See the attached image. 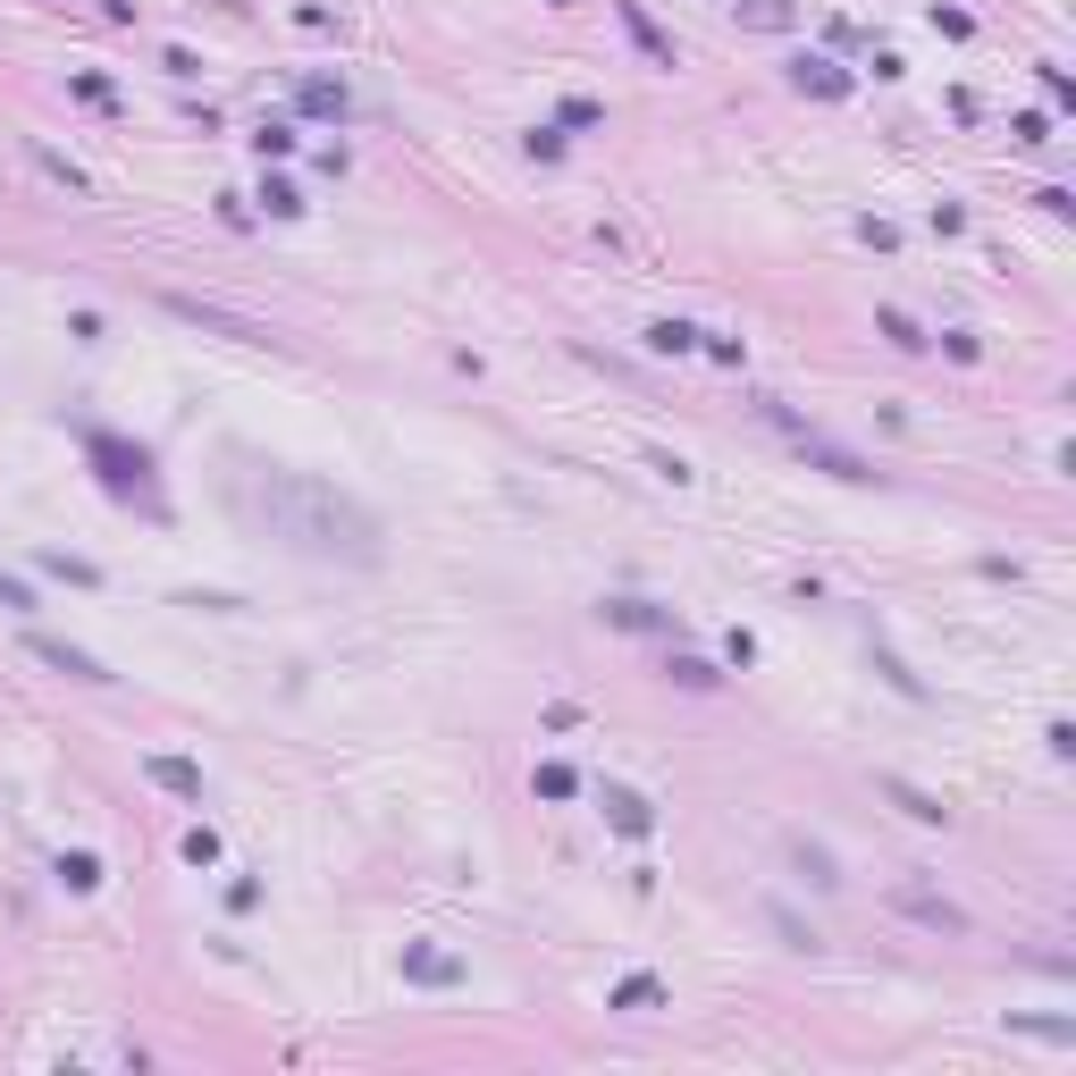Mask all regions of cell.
<instances>
[{"label": "cell", "instance_id": "cell-20", "mask_svg": "<svg viewBox=\"0 0 1076 1076\" xmlns=\"http://www.w3.org/2000/svg\"><path fill=\"white\" fill-rule=\"evenodd\" d=\"M790 18H799L790 0H741V25H766V34H783Z\"/></svg>", "mask_w": 1076, "mask_h": 1076}, {"label": "cell", "instance_id": "cell-18", "mask_svg": "<svg viewBox=\"0 0 1076 1076\" xmlns=\"http://www.w3.org/2000/svg\"><path fill=\"white\" fill-rule=\"evenodd\" d=\"M766 917H774V933H783L790 951H824V933H816V925H799V917H790V909H783V900H774V909H766Z\"/></svg>", "mask_w": 1076, "mask_h": 1076}, {"label": "cell", "instance_id": "cell-25", "mask_svg": "<svg viewBox=\"0 0 1076 1076\" xmlns=\"http://www.w3.org/2000/svg\"><path fill=\"white\" fill-rule=\"evenodd\" d=\"M76 101H93V110H119V93H110V76H68Z\"/></svg>", "mask_w": 1076, "mask_h": 1076}, {"label": "cell", "instance_id": "cell-23", "mask_svg": "<svg viewBox=\"0 0 1076 1076\" xmlns=\"http://www.w3.org/2000/svg\"><path fill=\"white\" fill-rule=\"evenodd\" d=\"M253 152H262V160H287V152H295V126H287V119H262V135H253Z\"/></svg>", "mask_w": 1076, "mask_h": 1076}, {"label": "cell", "instance_id": "cell-4", "mask_svg": "<svg viewBox=\"0 0 1076 1076\" xmlns=\"http://www.w3.org/2000/svg\"><path fill=\"white\" fill-rule=\"evenodd\" d=\"M25 656H34V665H51V673H68V681H119L101 656H85V647H68V640H51V631H34V640H25Z\"/></svg>", "mask_w": 1076, "mask_h": 1076}, {"label": "cell", "instance_id": "cell-13", "mask_svg": "<svg viewBox=\"0 0 1076 1076\" xmlns=\"http://www.w3.org/2000/svg\"><path fill=\"white\" fill-rule=\"evenodd\" d=\"M404 976L412 984H463V958L455 951H404Z\"/></svg>", "mask_w": 1076, "mask_h": 1076}, {"label": "cell", "instance_id": "cell-29", "mask_svg": "<svg viewBox=\"0 0 1076 1076\" xmlns=\"http://www.w3.org/2000/svg\"><path fill=\"white\" fill-rule=\"evenodd\" d=\"M0 606H9V614H34V589H25L18 573H0Z\"/></svg>", "mask_w": 1076, "mask_h": 1076}, {"label": "cell", "instance_id": "cell-9", "mask_svg": "<svg viewBox=\"0 0 1076 1076\" xmlns=\"http://www.w3.org/2000/svg\"><path fill=\"white\" fill-rule=\"evenodd\" d=\"M144 774L160 790H177V799H193V808H202V766H193V757H144Z\"/></svg>", "mask_w": 1076, "mask_h": 1076}, {"label": "cell", "instance_id": "cell-17", "mask_svg": "<svg viewBox=\"0 0 1076 1076\" xmlns=\"http://www.w3.org/2000/svg\"><path fill=\"white\" fill-rule=\"evenodd\" d=\"M647 345H656V354H698V329H690V320H656Z\"/></svg>", "mask_w": 1076, "mask_h": 1076}, {"label": "cell", "instance_id": "cell-34", "mask_svg": "<svg viewBox=\"0 0 1076 1076\" xmlns=\"http://www.w3.org/2000/svg\"><path fill=\"white\" fill-rule=\"evenodd\" d=\"M555 9H580V0H555Z\"/></svg>", "mask_w": 1076, "mask_h": 1076}, {"label": "cell", "instance_id": "cell-33", "mask_svg": "<svg viewBox=\"0 0 1076 1076\" xmlns=\"http://www.w3.org/2000/svg\"><path fill=\"white\" fill-rule=\"evenodd\" d=\"M101 9H110V18H135V0H101Z\"/></svg>", "mask_w": 1076, "mask_h": 1076}, {"label": "cell", "instance_id": "cell-31", "mask_svg": "<svg viewBox=\"0 0 1076 1076\" xmlns=\"http://www.w3.org/2000/svg\"><path fill=\"white\" fill-rule=\"evenodd\" d=\"M186 858H193V866L219 858V833H211V824H193V833H186Z\"/></svg>", "mask_w": 1076, "mask_h": 1076}, {"label": "cell", "instance_id": "cell-12", "mask_svg": "<svg viewBox=\"0 0 1076 1076\" xmlns=\"http://www.w3.org/2000/svg\"><path fill=\"white\" fill-rule=\"evenodd\" d=\"M900 909H909L917 925H933V933H967V917H958L951 900H933V891H900Z\"/></svg>", "mask_w": 1076, "mask_h": 1076}, {"label": "cell", "instance_id": "cell-10", "mask_svg": "<svg viewBox=\"0 0 1076 1076\" xmlns=\"http://www.w3.org/2000/svg\"><path fill=\"white\" fill-rule=\"evenodd\" d=\"M622 34H631V43H640L647 59H656V68H673V43H665V34H656V18H647L640 0H622Z\"/></svg>", "mask_w": 1076, "mask_h": 1076}, {"label": "cell", "instance_id": "cell-19", "mask_svg": "<svg viewBox=\"0 0 1076 1076\" xmlns=\"http://www.w3.org/2000/svg\"><path fill=\"white\" fill-rule=\"evenodd\" d=\"M59 884H68V891H93L101 884V858H93V850H68V858H59Z\"/></svg>", "mask_w": 1076, "mask_h": 1076}, {"label": "cell", "instance_id": "cell-14", "mask_svg": "<svg viewBox=\"0 0 1076 1076\" xmlns=\"http://www.w3.org/2000/svg\"><path fill=\"white\" fill-rule=\"evenodd\" d=\"M606 1009H631V1018H640V1009H665V984H656V976H622L614 992H606Z\"/></svg>", "mask_w": 1076, "mask_h": 1076}, {"label": "cell", "instance_id": "cell-32", "mask_svg": "<svg viewBox=\"0 0 1076 1076\" xmlns=\"http://www.w3.org/2000/svg\"><path fill=\"white\" fill-rule=\"evenodd\" d=\"M1009 135H1018V144H1052V119H1043V110H1027V119L1009 126Z\"/></svg>", "mask_w": 1076, "mask_h": 1076}, {"label": "cell", "instance_id": "cell-8", "mask_svg": "<svg viewBox=\"0 0 1076 1076\" xmlns=\"http://www.w3.org/2000/svg\"><path fill=\"white\" fill-rule=\"evenodd\" d=\"M598 614L614 622V631H681V622H673L665 606H647V598H606Z\"/></svg>", "mask_w": 1076, "mask_h": 1076}, {"label": "cell", "instance_id": "cell-16", "mask_svg": "<svg viewBox=\"0 0 1076 1076\" xmlns=\"http://www.w3.org/2000/svg\"><path fill=\"white\" fill-rule=\"evenodd\" d=\"M43 573L76 580V589H101V564H85V555H59V547H43Z\"/></svg>", "mask_w": 1076, "mask_h": 1076}, {"label": "cell", "instance_id": "cell-21", "mask_svg": "<svg viewBox=\"0 0 1076 1076\" xmlns=\"http://www.w3.org/2000/svg\"><path fill=\"white\" fill-rule=\"evenodd\" d=\"M875 329H884L891 345H900V354H917V345H925V329H917L909 311H875Z\"/></svg>", "mask_w": 1076, "mask_h": 1076}, {"label": "cell", "instance_id": "cell-2", "mask_svg": "<svg viewBox=\"0 0 1076 1076\" xmlns=\"http://www.w3.org/2000/svg\"><path fill=\"white\" fill-rule=\"evenodd\" d=\"M85 455L101 463V488H110V497H144L152 513H160V497H152V455H144V446H119L110 430H93V437H85Z\"/></svg>", "mask_w": 1076, "mask_h": 1076}, {"label": "cell", "instance_id": "cell-5", "mask_svg": "<svg viewBox=\"0 0 1076 1076\" xmlns=\"http://www.w3.org/2000/svg\"><path fill=\"white\" fill-rule=\"evenodd\" d=\"M598 808H606V824H614L622 841H647V833H656V808H647L631 783H598Z\"/></svg>", "mask_w": 1076, "mask_h": 1076}, {"label": "cell", "instance_id": "cell-22", "mask_svg": "<svg viewBox=\"0 0 1076 1076\" xmlns=\"http://www.w3.org/2000/svg\"><path fill=\"white\" fill-rule=\"evenodd\" d=\"M262 211L269 219H303V193H295L287 177H269V186H262Z\"/></svg>", "mask_w": 1076, "mask_h": 1076}, {"label": "cell", "instance_id": "cell-27", "mask_svg": "<svg viewBox=\"0 0 1076 1076\" xmlns=\"http://www.w3.org/2000/svg\"><path fill=\"white\" fill-rule=\"evenodd\" d=\"M598 119H606V110H598V101H589V93H573V101H564V110H555V126H598Z\"/></svg>", "mask_w": 1076, "mask_h": 1076}, {"label": "cell", "instance_id": "cell-15", "mask_svg": "<svg viewBox=\"0 0 1076 1076\" xmlns=\"http://www.w3.org/2000/svg\"><path fill=\"white\" fill-rule=\"evenodd\" d=\"M295 101H303L311 119H345V110H354V101H345V85H329V76H311V85H303Z\"/></svg>", "mask_w": 1076, "mask_h": 1076}, {"label": "cell", "instance_id": "cell-3", "mask_svg": "<svg viewBox=\"0 0 1076 1076\" xmlns=\"http://www.w3.org/2000/svg\"><path fill=\"white\" fill-rule=\"evenodd\" d=\"M168 311H177V320H193V329H219V336H236V345H278V336H269L262 320H236V311H219V303H193V295H168Z\"/></svg>", "mask_w": 1076, "mask_h": 1076}, {"label": "cell", "instance_id": "cell-6", "mask_svg": "<svg viewBox=\"0 0 1076 1076\" xmlns=\"http://www.w3.org/2000/svg\"><path fill=\"white\" fill-rule=\"evenodd\" d=\"M891 799V808L909 816V824H951V808H942V799H933V790H917V783H900V774H884V783H875Z\"/></svg>", "mask_w": 1076, "mask_h": 1076}, {"label": "cell", "instance_id": "cell-24", "mask_svg": "<svg viewBox=\"0 0 1076 1076\" xmlns=\"http://www.w3.org/2000/svg\"><path fill=\"white\" fill-rule=\"evenodd\" d=\"M673 681H681V690H716L723 673L707 665V656H673Z\"/></svg>", "mask_w": 1076, "mask_h": 1076}, {"label": "cell", "instance_id": "cell-7", "mask_svg": "<svg viewBox=\"0 0 1076 1076\" xmlns=\"http://www.w3.org/2000/svg\"><path fill=\"white\" fill-rule=\"evenodd\" d=\"M790 85H799V93H816V101H841V93H850V76H841L833 59H816V51H799V59H790Z\"/></svg>", "mask_w": 1076, "mask_h": 1076}, {"label": "cell", "instance_id": "cell-26", "mask_svg": "<svg viewBox=\"0 0 1076 1076\" xmlns=\"http://www.w3.org/2000/svg\"><path fill=\"white\" fill-rule=\"evenodd\" d=\"M573 790H580L573 766H539V799H573Z\"/></svg>", "mask_w": 1076, "mask_h": 1076}, {"label": "cell", "instance_id": "cell-1", "mask_svg": "<svg viewBox=\"0 0 1076 1076\" xmlns=\"http://www.w3.org/2000/svg\"><path fill=\"white\" fill-rule=\"evenodd\" d=\"M253 504H262V522L287 539V547L303 555H345V564H379V522L362 513L345 488H329V479H303V472H262V488H253Z\"/></svg>", "mask_w": 1076, "mask_h": 1076}, {"label": "cell", "instance_id": "cell-11", "mask_svg": "<svg viewBox=\"0 0 1076 1076\" xmlns=\"http://www.w3.org/2000/svg\"><path fill=\"white\" fill-rule=\"evenodd\" d=\"M790 866H799V875H808V884H816V891H841V866H833V850H816V841H808V833L790 841Z\"/></svg>", "mask_w": 1076, "mask_h": 1076}, {"label": "cell", "instance_id": "cell-30", "mask_svg": "<svg viewBox=\"0 0 1076 1076\" xmlns=\"http://www.w3.org/2000/svg\"><path fill=\"white\" fill-rule=\"evenodd\" d=\"M1009 1027H1027V1034H1043V1043H1068V1034H1076V1027H1068V1018H1009Z\"/></svg>", "mask_w": 1076, "mask_h": 1076}, {"label": "cell", "instance_id": "cell-28", "mask_svg": "<svg viewBox=\"0 0 1076 1076\" xmlns=\"http://www.w3.org/2000/svg\"><path fill=\"white\" fill-rule=\"evenodd\" d=\"M933 34H951V43H967V34H976V18H967V9H933Z\"/></svg>", "mask_w": 1076, "mask_h": 1076}]
</instances>
